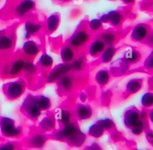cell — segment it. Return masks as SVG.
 Here are the masks:
<instances>
[{
	"instance_id": "6da1fadb",
	"label": "cell",
	"mask_w": 153,
	"mask_h": 150,
	"mask_svg": "<svg viewBox=\"0 0 153 150\" xmlns=\"http://www.w3.org/2000/svg\"><path fill=\"white\" fill-rule=\"evenodd\" d=\"M51 137L66 142L72 146L80 147L84 143L86 135L81 131L77 123L73 120L66 125L61 126L51 134Z\"/></svg>"
},
{
	"instance_id": "7a4b0ae2",
	"label": "cell",
	"mask_w": 153,
	"mask_h": 150,
	"mask_svg": "<svg viewBox=\"0 0 153 150\" xmlns=\"http://www.w3.org/2000/svg\"><path fill=\"white\" fill-rule=\"evenodd\" d=\"M93 35L88 29L87 25L84 27V25H82L80 27H77L68 38L67 44L72 47L76 51L81 50L88 45L93 39Z\"/></svg>"
},
{
	"instance_id": "3957f363",
	"label": "cell",
	"mask_w": 153,
	"mask_h": 150,
	"mask_svg": "<svg viewBox=\"0 0 153 150\" xmlns=\"http://www.w3.org/2000/svg\"><path fill=\"white\" fill-rule=\"evenodd\" d=\"M0 131L4 137L19 139L23 135V128L17 125L16 121L8 117H0Z\"/></svg>"
},
{
	"instance_id": "277c9868",
	"label": "cell",
	"mask_w": 153,
	"mask_h": 150,
	"mask_svg": "<svg viewBox=\"0 0 153 150\" xmlns=\"http://www.w3.org/2000/svg\"><path fill=\"white\" fill-rule=\"evenodd\" d=\"M26 88V82L22 78L6 82L2 87L4 96L10 101H13L20 97L25 93Z\"/></svg>"
},
{
	"instance_id": "5b68a950",
	"label": "cell",
	"mask_w": 153,
	"mask_h": 150,
	"mask_svg": "<svg viewBox=\"0 0 153 150\" xmlns=\"http://www.w3.org/2000/svg\"><path fill=\"white\" fill-rule=\"evenodd\" d=\"M20 110L27 118L32 121H37L42 112L36 102L35 96L30 94L25 99Z\"/></svg>"
},
{
	"instance_id": "8992f818",
	"label": "cell",
	"mask_w": 153,
	"mask_h": 150,
	"mask_svg": "<svg viewBox=\"0 0 153 150\" xmlns=\"http://www.w3.org/2000/svg\"><path fill=\"white\" fill-rule=\"evenodd\" d=\"M127 17L124 10L117 9L102 14L99 19L102 23H109L115 29H119Z\"/></svg>"
},
{
	"instance_id": "52a82bcc",
	"label": "cell",
	"mask_w": 153,
	"mask_h": 150,
	"mask_svg": "<svg viewBox=\"0 0 153 150\" xmlns=\"http://www.w3.org/2000/svg\"><path fill=\"white\" fill-rule=\"evenodd\" d=\"M152 32V27L149 23H139L136 25L132 29L130 33V39L134 42L143 44Z\"/></svg>"
},
{
	"instance_id": "ba28073f",
	"label": "cell",
	"mask_w": 153,
	"mask_h": 150,
	"mask_svg": "<svg viewBox=\"0 0 153 150\" xmlns=\"http://www.w3.org/2000/svg\"><path fill=\"white\" fill-rule=\"evenodd\" d=\"M48 139L49 137L44 133L34 131L30 133L29 136L26 138L23 145L29 148L40 149L44 146Z\"/></svg>"
},
{
	"instance_id": "9c48e42d",
	"label": "cell",
	"mask_w": 153,
	"mask_h": 150,
	"mask_svg": "<svg viewBox=\"0 0 153 150\" xmlns=\"http://www.w3.org/2000/svg\"><path fill=\"white\" fill-rule=\"evenodd\" d=\"M122 32L118 29L103 30L97 35L106 45V46L115 45L122 36Z\"/></svg>"
},
{
	"instance_id": "30bf717a",
	"label": "cell",
	"mask_w": 153,
	"mask_h": 150,
	"mask_svg": "<svg viewBox=\"0 0 153 150\" xmlns=\"http://www.w3.org/2000/svg\"><path fill=\"white\" fill-rule=\"evenodd\" d=\"M106 45L97 36L93 38L87 46L88 54L93 58H98L104 51Z\"/></svg>"
},
{
	"instance_id": "8fae6325",
	"label": "cell",
	"mask_w": 153,
	"mask_h": 150,
	"mask_svg": "<svg viewBox=\"0 0 153 150\" xmlns=\"http://www.w3.org/2000/svg\"><path fill=\"white\" fill-rule=\"evenodd\" d=\"M140 119V111L135 106L129 107L124 113L123 121L127 128H132Z\"/></svg>"
},
{
	"instance_id": "7c38bea8",
	"label": "cell",
	"mask_w": 153,
	"mask_h": 150,
	"mask_svg": "<svg viewBox=\"0 0 153 150\" xmlns=\"http://www.w3.org/2000/svg\"><path fill=\"white\" fill-rule=\"evenodd\" d=\"M22 50L23 55L29 59L28 60L32 61L38 54L41 47L36 41L28 39L23 44Z\"/></svg>"
},
{
	"instance_id": "4fadbf2b",
	"label": "cell",
	"mask_w": 153,
	"mask_h": 150,
	"mask_svg": "<svg viewBox=\"0 0 153 150\" xmlns=\"http://www.w3.org/2000/svg\"><path fill=\"white\" fill-rule=\"evenodd\" d=\"M75 78L74 75L68 72L61 76L57 81L59 90L63 93L71 92L75 86Z\"/></svg>"
},
{
	"instance_id": "5bb4252c",
	"label": "cell",
	"mask_w": 153,
	"mask_h": 150,
	"mask_svg": "<svg viewBox=\"0 0 153 150\" xmlns=\"http://www.w3.org/2000/svg\"><path fill=\"white\" fill-rule=\"evenodd\" d=\"M73 114L76 120H85L89 119L93 115V110L88 105L76 104L74 109Z\"/></svg>"
},
{
	"instance_id": "9a60e30c",
	"label": "cell",
	"mask_w": 153,
	"mask_h": 150,
	"mask_svg": "<svg viewBox=\"0 0 153 150\" xmlns=\"http://www.w3.org/2000/svg\"><path fill=\"white\" fill-rule=\"evenodd\" d=\"M35 7L33 0H21L14 7V13L18 17H23L32 11Z\"/></svg>"
},
{
	"instance_id": "2e32d148",
	"label": "cell",
	"mask_w": 153,
	"mask_h": 150,
	"mask_svg": "<svg viewBox=\"0 0 153 150\" xmlns=\"http://www.w3.org/2000/svg\"><path fill=\"white\" fill-rule=\"evenodd\" d=\"M129 66L130 65L122 57L114 60L112 63L109 71L113 76H121L128 71Z\"/></svg>"
},
{
	"instance_id": "e0dca14e",
	"label": "cell",
	"mask_w": 153,
	"mask_h": 150,
	"mask_svg": "<svg viewBox=\"0 0 153 150\" xmlns=\"http://www.w3.org/2000/svg\"><path fill=\"white\" fill-rule=\"evenodd\" d=\"M143 80L142 78H135L130 79L126 85V90L124 92V97L133 95L138 92L143 87Z\"/></svg>"
},
{
	"instance_id": "ac0fdd59",
	"label": "cell",
	"mask_w": 153,
	"mask_h": 150,
	"mask_svg": "<svg viewBox=\"0 0 153 150\" xmlns=\"http://www.w3.org/2000/svg\"><path fill=\"white\" fill-rule=\"evenodd\" d=\"M60 23V16L59 13H54L50 14L47 19L44 29L47 34L54 33L59 27Z\"/></svg>"
},
{
	"instance_id": "d6986e66",
	"label": "cell",
	"mask_w": 153,
	"mask_h": 150,
	"mask_svg": "<svg viewBox=\"0 0 153 150\" xmlns=\"http://www.w3.org/2000/svg\"><path fill=\"white\" fill-rule=\"evenodd\" d=\"M26 61L21 58L16 59L13 60L8 67L7 74L11 77H15L20 75L24 71Z\"/></svg>"
},
{
	"instance_id": "ffe728a7",
	"label": "cell",
	"mask_w": 153,
	"mask_h": 150,
	"mask_svg": "<svg viewBox=\"0 0 153 150\" xmlns=\"http://www.w3.org/2000/svg\"><path fill=\"white\" fill-rule=\"evenodd\" d=\"M25 37L29 39L33 35L39 33L42 29V25L36 21L28 20L25 22Z\"/></svg>"
},
{
	"instance_id": "44dd1931",
	"label": "cell",
	"mask_w": 153,
	"mask_h": 150,
	"mask_svg": "<svg viewBox=\"0 0 153 150\" xmlns=\"http://www.w3.org/2000/svg\"><path fill=\"white\" fill-rule=\"evenodd\" d=\"M142 53L134 47H130L125 51L123 58L129 65H134L139 62L142 58Z\"/></svg>"
},
{
	"instance_id": "7402d4cb",
	"label": "cell",
	"mask_w": 153,
	"mask_h": 150,
	"mask_svg": "<svg viewBox=\"0 0 153 150\" xmlns=\"http://www.w3.org/2000/svg\"><path fill=\"white\" fill-rule=\"evenodd\" d=\"M60 53L63 63H70L77 57L76 51L67 44L61 48Z\"/></svg>"
},
{
	"instance_id": "603a6c76",
	"label": "cell",
	"mask_w": 153,
	"mask_h": 150,
	"mask_svg": "<svg viewBox=\"0 0 153 150\" xmlns=\"http://www.w3.org/2000/svg\"><path fill=\"white\" fill-rule=\"evenodd\" d=\"M54 117L60 127L66 125L74 120L73 111H71L68 109H60L56 113Z\"/></svg>"
},
{
	"instance_id": "cb8c5ba5",
	"label": "cell",
	"mask_w": 153,
	"mask_h": 150,
	"mask_svg": "<svg viewBox=\"0 0 153 150\" xmlns=\"http://www.w3.org/2000/svg\"><path fill=\"white\" fill-rule=\"evenodd\" d=\"M120 48V47H117L115 45L106 46L101 55L98 57L100 63H108L110 62L117 52Z\"/></svg>"
},
{
	"instance_id": "d4e9b609",
	"label": "cell",
	"mask_w": 153,
	"mask_h": 150,
	"mask_svg": "<svg viewBox=\"0 0 153 150\" xmlns=\"http://www.w3.org/2000/svg\"><path fill=\"white\" fill-rule=\"evenodd\" d=\"M56 123L55 117L53 115L49 114L41 121L39 127L43 132H48L55 129Z\"/></svg>"
},
{
	"instance_id": "484cf974",
	"label": "cell",
	"mask_w": 153,
	"mask_h": 150,
	"mask_svg": "<svg viewBox=\"0 0 153 150\" xmlns=\"http://www.w3.org/2000/svg\"><path fill=\"white\" fill-rule=\"evenodd\" d=\"M110 78L111 74L109 71L105 69H102L96 72L94 79L100 87H103L108 84L110 80Z\"/></svg>"
},
{
	"instance_id": "4316f807",
	"label": "cell",
	"mask_w": 153,
	"mask_h": 150,
	"mask_svg": "<svg viewBox=\"0 0 153 150\" xmlns=\"http://www.w3.org/2000/svg\"><path fill=\"white\" fill-rule=\"evenodd\" d=\"M14 45V40L11 36L5 34L0 35V51H7L11 50Z\"/></svg>"
},
{
	"instance_id": "83f0119b",
	"label": "cell",
	"mask_w": 153,
	"mask_h": 150,
	"mask_svg": "<svg viewBox=\"0 0 153 150\" xmlns=\"http://www.w3.org/2000/svg\"><path fill=\"white\" fill-rule=\"evenodd\" d=\"M53 64V58L46 53L42 54L38 62V66L45 70H49L50 68H51Z\"/></svg>"
},
{
	"instance_id": "f1b7e54d",
	"label": "cell",
	"mask_w": 153,
	"mask_h": 150,
	"mask_svg": "<svg viewBox=\"0 0 153 150\" xmlns=\"http://www.w3.org/2000/svg\"><path fill=\"white\" fill-rule=\"evenodd\" d=\"M87 28L93 34H98L103 30V23L99 19H93L87 24Z\"/></svg>"
},
{
	"instance_id": "f546056e",
	"label": "cell",
	"mask_w": 153,
	"mask_h": 150,
	"mask_svg": "<svg viewBox=\"0 0 153 150\" xmlns=\"http://www.w3.org/2000/svg\"><path fill=\"white\" fill-rule=\"evenodd\" d=\"M23 143L17 140H4L0 142V150H16L21 148Z\"/></svg>"
},
{
	"instance_id": "4dcf8cb0",
	"label": "cell",
	"mask_w": 153,
	"mask_h": 150,
	"mask_svg": "<svg viewBox=\"0 0 153 150\" xmlns=\"http://www.w3.org/2000/svg\"><path fill=\"white\" fill-rule=\"evenodd\" d=\"M105 131V130L103 127L98 122H97L90 127L88 131V134L93 137L99 138L103 134Z\"/></svg>"
},
{
	"instance_id": "1f68e13d",
	"label": "cell",
	"mask_w": 153,
	"mask_h": 150,
	"mask_svg": "<svg viewBox=\"0 0 153 150\" xmlns=\"http://www.w3.org/2000/svg\"><path fill=\"white\" fill-rule=\"evenodd\" d=\"M36 102L41 111H47L51 108V103L50 99L45 96H35Z\"/></svg>"
},
{
	"instance_id": "d6a6232c",
	"label": "cell",
	"mask_w": 153,
	"mask_h": 150,
	"mask_svg": "<svg viewBox=\"0 0 153 150\" xmlns=\"http://www.w3.org/2000/svg\"><path fill=\"white\" fill-rule=\"evenodd\" d=\"M147 126L148 124H146V121L140 119L139 121L130 130L133 134L135 135H140L145 131Z\"/></svg>"
},
{
	"instance_id": "836d02e7",
	"label": "cell",
	"mask_w": 153,
	"mask_h": 150,
	"mask_svg": "<svg viewBox=\"0 0 153 150\" xmlns=\"http://www.w3.org/2000/svg\"><path fill=\"white\" fill-rule=\"evenodd\" d=\"M141 104L144 108H151L153 105V94L152 92L145 93L141 98Z\"/></svg>"
},
{
	"instance_id": "e575fe53",
	"label": "cell",
	"mask_w": 153,
	"mask_h": 150,
	"mask_svg": "<svg viewBox=\"0 0 153 150\" xmlns=\"http://www.w3.org/2000/svg\"><path fill=\"white\" fill-rule=\"evenodd\" d=\"M97 122L103 127L105 131H112L115 130V125L112 120L109 118L100 120Z\"/></svg>"
},
{
	"instance_id": "d590c367",
	"label": "cell",
	"mask_w": 153,
	"mask_h": 150,
	"mask_svg": "<svg viewBox=\"0 0 153 150\" xmlns=\"http://www.w3.org/2000/svg\"><path fill=\"white\" fill-rule=\"evenodd\" d=\"M152 51H151L145 60L144 67L148 71H152Z\"/></svg>"
},
{
	"instance_id": "8d00e7d4",
	"label": "cell",
	"mask_w": 153,
	"mask_h": 150,
	"mask_svg": "<svg viewBox=\"0 0 153 150\" xmlns=\"http://www.w3.org/2000/svg\"><path fill=\"white\" fill-rule=\"evenodd\" d=\"M145 133H146V138L148 139V141L152 145V137H153L152 136V131L147 127L145 128Z\"/></svg>"
},
{
	"instance_id": "74e56055",
	"label": "cell",
	"mask_w": 153,
	"mask_h": 150,
	"mask_svg": "<svg viewBox=\"0 0 153 150\" xmlns=\"http://www.w3.org/2000/svg\"><path fill=\"white\" fill-rule=\"evenodd\" d=\"M83 150H102V148L98 144L94 143L86 146Z\"/></svg>"
},
{
	"instance_id": "f35d334b",
	"label": "cell",
	"mask_w": 153,
	"mask_h": 150,
	"mask_svg": "<svg viewBox=\"0 0 153 150\" xmlns=\"http://www.w3.org/2000/svg\"><path fill=\"white\" fill-rule=\"evenodd\" d=\"M124 4H126L127 6H131L133 5L136 0H121Z\"/></svg>"
},
{
	"instance_id": "ab89813d",
	"label": "cell",
	"mask_w": 153,
	"mask_h": 150,
	"mask_svg": "<svg viewBox=\"0 0 153 150\" xmlns=\"http://www.w3.org/2000/svg\"><path fill=\"white\" fill-rule=\"evenodd\" d=\"M16 150H26V149H24V148H23L22 147H21V148H19V149H16Z\"/></svg>"
},
{
	"instance_id": "60d3db41",
	"label": "cell",
	"mask_w": 153,
	"mask_h": 150,
	"mask_svg": "<svg viewBox=\"0 0 153 150\" xmlns=\"http://www.w3.org/2000/svg\"><path fill=\"white\" fill-rule=\"evenodd\" d=\"M131 150H139V149H137V148H133V149H132Z\"/></svg>"
},
{
	"instance_id": "b9f144b4",
	"label": "cell",
	"mask_w": 153,
	"mask_h": 150,
	"mask_svg": "<svg viewBox=\"0 0 153 150\" xmlns=\"http://www.w3.org/2000/svg\"><path fill=\"white\" fill-rule=\"evenodd\" d=\"M2 31L0 29V35H2Z\"/></svg>"
},
{
	"instance_id": "7bdbcfd3",
	"label": "cell",
	"mask_w": 153,
	"mask_h": 150,
	"mask_svg": "<svg viewBox=\"0 0 153 150\" xmlns=\"http://www.w3.org/2000/svg\"><path fill=\"white\" fill-rule=\"evenodd\" d=\"M109 1H116V0H109Z\"/></svg>"
}]
</instances>
